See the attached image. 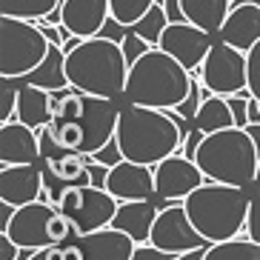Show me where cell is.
I'll return each mask as SVG.
<instances>
[{
  "instance_id": "cell-1",
  "label": "cell",
  "mask_w": 260,
  "mask_h": 260,
  "mask_svg": "<svg viewBox=\"0 0 260 260\" xmlns=\"http://www.w3.org/2000/svg\"><path fill=\"white\" fill-rule=\"evenodd\" d=\"M183 123L166 109H152V106H129L120 109V120H117L115 140L126 160L146 163V166H157L166 160L169 154L180 152L183 146Z\"/></svg>"
},
{
  "instance_id": "cell-2",
  "label": "cell",
  "mask_w": 260,
  "mask_h": 260,
  "mask_svg": "<svg viewBox=\"0 0 260 260\" xmlns=\"http://www.w3.org/2000/svg\"><path fill=\"white\" fill-rule=\"evenodd\" d=\"M66 77L77 92L94 98H123L129 80V60L123 43L106 35L83 38L66 52Z\"/></svg>"
},
{
  "instance_id": "cell-3",
  "label": "cell",
  "mask_w": 260,
  "mask_h": 260,
  "mask_svg": "<svg viewBox=\"0 0 260 260\" xmlns=\"http://www.w3.org/2000/svg\"><path fill=\"white\" fill-rule=\"evenodd\" d=\"M191 75L183 63L163 52L160 46H152L143 57L129 66V80H126V103L152 109H166L175 112L186 100L191 89Z\"/></svg>"
},
{
  "instance_id": "cell-4",
  "label": "cell",
  "mask_w": 260,
  "mask_h": 260,
  "mask_svg": "<svg viewBox=\"0 0 260 260\" xmlns=\"http://www.w3.org/2000/svg\"><path fill=\"white\" fill-rule=\"evenodd\" d=\"M191 223L209 243H220L240 237L249 220V206H252V191L243 186L214 183L206 180L203 186L191 191L183 200Z\"/></svg>"
},
{
  "instance_id": "cell-5",
  "label": "cell",
  "mask_w": 260,
  "mask_h": 260,
  "mask_svg": "<svg viewBox=\"0 0 260 260\" xmlns=\"http://www.w3.org/2000/svg\"><path fill=\"white\" fill-rule=\"evenodd\" d=\"M194 160L203 169L206 180L254 189L260 152L254 146L252 135L246 129H240V126H229V129L206 135L198 154H194Z\"/></svg>"
},
{
  "instance_id": "cell-6",
  "label": "cell",
  "mask_w": 260,
  "mask_h": 260,
  "mask_svg": "<svg viewBox=\"0 0 260 260\" xmlns=\"http://www.w3.org/2000/svg\"><path fill=\"white\" fill-rule=\"evenodd\" d=\"M52 40L38 20L0 15V77H29L49 57Z\"/></svg>"
},
{
  "instance_id": "cell-7",
  "label": "cell",
  "mask_w": 260,
  "mask_h": 260,
  "mask_svg": "<svg viewBox=\"0 0 260 260\" xmlns=\"http://www.w3.org/2000/svg\"><path fill=\"white\" fill-rule=\"evenodd\" d=\"M6 235L15 240L20 249H46V246H57V243H69L72 237H77L75 223L46 200H35L26 206L15 209V217L9 223Z\"/></svg>"
},
{
  "instance_id": "cell-8",
  "label": "cell",
  "mask_w": 260,
  "mask_h": 260,
  "mask_svg": "<svg viewBox=\"0 0 260 260\" xmlns=\"http://www.w3.org/2000/svg\"><path fill=\"white\" fill-rule=\"evenodd\" d=\"M54 206L75 223L77 235H86V232L112 226L120 200L100 186H66Z\"/></svg>"
},
{
  "instance_id": "cell-9",
  "label": "cell",
  "mask_w": 260,
  "mask_h": 260,
  "mask_svg": "<svg viewBox=\"0 0 260 260\" xmlns=\"http://www.w3.org/2000/svg\"><path fill=\"white\" fill-rule=\"evenodd\" d=\"M200 80L212 94H240L249 89V63H246V52L237 46L226 43V40H214L209 49L206 60L200 66Z\"/></svg>"
},
{
  "instance_id": "cell-10",
  "label": "cell",
  "mask_w": 260,
  "mask_h": 260,
  "mask_svg": "<svg viewBox=\"0 0 260 260\" xmlns=\"http://www.w3.org/2000/svg\"><path fill=\"white\" fill-rule=\"evenodd\" d=\"M149 243L172 254H183V252H191V249H200V246H212L194 229V223H191L183 203H169L166 209L157 212Z\"/></svg>"
},
{
  "instance_id": "cell-11",
  "label": "cell",
  "mask_w": 260,
  "mask_h": 260,
  "mask_svg": "<svg viewBox=\"0 0 260 260\" xmlns=\"http://www.w3.org/2000/svg\"><path fill=\"white\" fill-rule=\"evenodd\" d=\"M203 183H206V175L198 166V160H191L180 152L169 154L166 160L154 166V191H157V200H163V203H183Z\"/></svg>"
},
{
  "instance_id": "cell-12",
  "label": "cell",
  "mask_w": 260,
  "mask_h": 260,
  "mask_svg": "<svg viewBox=\"0 0 260 260\" xmlns=\"http://www.w3.org/2000/svg\"><path fill=\"white\" fill-rule=\"evenodd\" d=\"M214 40H217V35L200 29V26L189 23V20H172L157 46L163 52H169L172 57H177L194 77H200V66H203Z\"/></svg>"
},
{
  "instance_id": "cell-13",
  "label": "cell",
  "mask_w": 260,
  "mask_h": 260,
  "mask_svg": "<svg viewBox=\"0 0 260 260\" xmlns=\"http://www.w3.org/2000/svg\"><path fill=\"white\" fill-rule=\"evenodd\" d=\"M120 109L123 106H117V100H112V98L86 94V112H83V117H80V123H83V146H80V152L94 154V152H100L109 140H115Z\"/></svg>"
},
{
  "instance_id": "cell-14",
  "label": "cell",
  "mask_w": 260,
  "mask_h": 260,
  "mask_svg": "<svg viewBox=\"0 0 260 260\" xmlns=\"http://www.w3.org/2000/svg\"><path fill=\"white\" fill-rule=\"evenodd\" d=\"M43 189H46V172L38 163H17L0 169V200L12 206H26L40 200Z\"/></svg>"
},
{
  "instance_id": "cell-15",
  "label": "cell",
  "mask_w": 260,
  "mask_h": 260,
  "mask_svg": "<svg viewBox=\"0 0 260 260\" xmlns=\"http://www.w3.org/2000/svg\"><path fill=\"white\" fill-rule=\"evenodd\" d=\"M106 189L117 200H154L157 198V191H154V166L123 157L117 166L109 169Z\"/></svg>"
},
{
  "instance_id": "cell-16",
  "label": "cell",
  "mask_w": 260,
  "mask_h": 260,
  "mask_svg": "<svg viewBox=\"0 0 260 260\" xmlns=\"http://www.w3.org/2000/svg\"><path fill=\"white\" fill-rule=\"evenodd\" d=\"M40 160V132L26 126L23 120L0 123V166Z\"/></svg>"
},
{
  "instance_id": "cell-17",
  "label": "cell",
  "mask_w": 260,
  "mask_h": 260,
  "mask_svg": "<svg viewBox=\"0 0 260 260\" xmlns=\"http://www.w3.org/2000/svg\"><path fill=\"white\" fill-rule=\"evenodd\" d=\"M46 194L52 203L63 194L66 186H92V172H89V154L83 152H63L52 160H46Z\"/></svg>"
},
{
  "instance_id": "cell-18",
  "label": "cell",
  "mask_w": 260,
  "mask_h": 260,
  "mask_svg": "<svg viewBox=\"0 0 260 260\" xmlns=\"http://www.w3.org/2000/svg\"><path fill=\"white\" fill-rule=\"evenodd\" d=\"M112 17L109 0H63L60 20L75 38H98Z\"/></svg>"
},
{
  "instance_id": "cell-19",
  "label": "cell",
  "mask_w": 260,
  "mask_h": 260,
  "mask_svg": "<svg viewBox=\"0 0 260 260\" xmlns=\"http://www.w3.org/2000/svg\"><path fill=\"white\" fill-rule=\"evenodd\" d=\"M75 243L80 246L83 260H132V254L138 249V243L115 226H103V229L77 235Z\"/></svg>"
},
{
  "instance_id": "cell-20",
  "label": "cell",
  "mask_w": 260,
  "mask_h": 260,
  "mask_svg": "<svg viewBox=\"0 0 260 260\" xmlns=\"http://www.w3.org/2000/svg\"><path fill=\"white\" fill-rule=\"evenodd\" d=\"M217 38L237 46L240 52H249L260 40V3L257 0L232 3V12L226 17V23L220 26Z\"/></svg>"
},
{
  "instance_id": "cell-21",
  "label": "cell",
  "mask_w": 260,
  "mask_h": 260,
  "mask_svg": "<svg viewBox=\"0 0 260 260\" xmlns=\"http://www.w3.org/2000/svg\"><path fill=\"white\" fill-rule=\"evenodd\" d=\"M154 220H157V206H154V200H120L112 226L126 232L135 243H149Z\"/></svg>"
},
{
  "instance_id": "cell-22",
  "label": "cell",
  "mask_w": 260,
  "mask_h": 260,
  "mask_svg": "<svg viewBox=\"0 0 260 260\" xmlns=\"http://www.w3.org/2000/svg\"><path fill=\"white\" fill-rule=\"evenodd\" d=\"M54 117L52 92L35 83H20V100H17V120H23L31 129H46Z\"/></svg>"
},
{
  "instance_id": "cell-23",
  "label": "cell",
  "mask_w": 260,
  "mask_h": 260,
  "mask_svg": "<svg viewBox=\"0 0 260 260\" xmlns=\"http://www.w3.org/2000/svg\"><path fill=\"white\" fill-rule=\"evenodd\" d=\"M180 6L189 23L217 35L232 12V0H180Z\"/></svg>"
},
{
  "instance_id": "cell-24",
  "label": "cell",
  "mask_w": 260,
  "mask_h": 260,
  "mask_svg": "<svg viewBox=\"0 0 260 260\" xmlns=\"http://www.w3.org/2000/svg\"><path fill=\"white\" fill-rule=\"evenodd\" d=\"M191 126L200 129L203 135H212V132L237 126L229 98H226V94H206V100L200 103V109H198V115H194V120H191Z\"/></svg>"
},
{
  "instance_id": "cell-25",
  "label": "cell",
  "mask_w": 260,
  "mask_h": 260,
  "mask_svg": "<svg viewBox=\"0 0 260 260\" xmlns=\"http://www.w3.org/2000/svg\"><path fill=\"white\" fill-rule=\"evenodd\" d=\"M17 83H35V86L49 89V92L66 89V86H69V77H66V52H63V46H54L52 43L46 60L40 63L29 77H20Z\"/></svg>"
},
{
  "instance_id": "cell-26",
  "label": "cell",
  "mask_w": 260,
  "mask_h": 260,
  "mask_svg": "<svg viewBox=\"0 0 260 260\" xmlns=\"http://www.w3.org/2000/svg\"><path fill=\"white\" fill-rule=\"evenodd\" d=\"M206 260H260V243H254L249 235L220 240L206 249Z\"/></svg>"
},
{
  "instance_id": "cell-27",
  "label": "cell",
  "mask_w": 260,
  "mask_h": 260,
  "mask_svg": "<svg viewBox=\"0 0 260 260\" xmlns=\"http://www.w3.org/2000/svg\"><path fill=\"white\" fill-rule=\"evenodd\" d=\"M63 0H0V15L23 17V20H43L57 12Z\"/></svg>"
},
{
  "instance_id": "cell-28",
  "label": "cell",
  "mask_w": 260,
  "mask_h": 260,
  "mask_svg": "<svg viewBox=\"0 0 260 260\" xmlns=\"http://www.w3.org/2000/svg\"><path fill=\"white\" fill-rule=\"evenodd\" d=\"M169 23H172V20H169V15H166V9H163V3L157 0V3H154V6L149 9L143 17H140L138 23L132 26V31H135V35H140L143 40H149L152 46H157Z\"/></svg>"
},
{
  "instance_id": "cell-29",
  "label": "cell",
  "mask_w": 260,
  "mask_h": 260,
  "mask_svg": "<svg viewBox=\"0 0 260 260\" xmlns=\"http://www.w3.org/2000/svg\"><path fill=\"white\" fill-rule=\"evenodd\" d=\"M154 3H157V0H109V6H112V20H115L117 26H123V29H132Z\"/></svg>"
},
{
  "instance_id": "cell-30",
  "label": "cell",
  "mask_w": 260,
  "mask_h": 260,
  "mask_svg": "<svg viewBox=\"0 0 260 260\" xmlns=\"http://www.w3.org/2000/svg\"><path fill=\"white\" fill-rule=\"evenodd\" d=\"M49 132L66 152H80V146H83V123L80 120H52Z\"/></svg>"
},
{
  "instance_id": "cell-31",
  "label": "cell",
  "mask_w": 260,
  "mask_h": 260,
  "mask_svg": "<svg viewBox=\"0 0 260 260\" xmlns=\"http://www.w3.org/2000/svg\"><path fill=\"white\" fill-rule=\"evenodd\" d=\"M17 100H20V83L12 77H0V123L17 117Z\"/></svg>"
},
{
  "instance_id": "cell-32",
  "label": "cell",
  "mask_w": 260,
  "mask_h": 260,
  "mask_svg": "<svg viewBox=\"0 0 260 260\" xmlns=\"http://www.w3.org/2000/svg\"><path fill=\"white\" fill-rule=\"evenodd\" d=\"M206 94H212V92H209L206 86H203V80H200V77H194V80H191L189 94H186V100L175 109V115L180 117V120H189V123H191V120H194V115H198L200 103L206 100Z\"/></svg>"
},
{
  "instance_id": "cell-33",
  "label": "cell",
  "mask_w": 260,
  "mask_h": 260,
  "mask_svg": "<svg viewBox=\"0 0 260 260\" xmlns=\"http://www.w3.org/2000/svg\"><path fill=\"white\" fill-rule=\"evenodd\" d=\"M29 260H83V252L77 243H57V246H46L31 252Z\"/></svg>"
},
{
  "instance_id": "cell-34",
  "label": "cell",
  "mask_w": 260,
  "mask_h": 260,
  "mask_svg": "<svg viewBox=\"0 0 260 260\" xmlns=\"http://www.w3.org/2000/svg\"><path fill=\"white\" fill-rule=\"evenodd\" d=\"M120 43H123V52H126V60H129V66L138 60V57H143L149 49H152V43H149V40H143L140 35H135L132 29L120 38Z\"/></svg>"
},
{
  "instance_id": "cell-35",
  "label": "cell",
  "mask_w": 260,
  "mask_h": 260,
  "mask_svg": "<svg viewBox=\"0 0 260 260\" xmlns=\"http://www.w3.org/2000/svg\"><path fill=\"white\" fill-rule=\"evenodd\" d=\"M246 63H249V92L260 100V40L246 52Z\"/></svg>"
},
{
  "instance_id": "cell-36",
  "label": "cell",
  "mask_w": 260,
  "mask_h": 260,
  "mask_svg": "<svg viewBox=\"0 0 260 260\" xmlns=\"http://www.w3.org/2000/svg\"><path fill=\"white\" fill-rule=\"evenodd\" d=\"M246 235L254 243H260V191L252 194V206H249V220H246Z\"/></svg>"
},
{
  "instance_id": "cell-37",
  "label": "cell",
  "mask_w": 260,
  "mask_h": 260,
  "mask_svg": "<svg viewBox=\"0 0 260 260\" xmlns=\"http://www.w3.org/2000/svg\"><path fill=\"white\" fill-rule=\"evenodd\" d=\"M92 160H98V163H103V166H117V163L123 160V152H120V146H117V140H109L100 152H94L92 154Z\"/></svg>"
},
{
  "instance_id": "cell-38",
  "label": "cell",
  "mask_w": 260,
  "mask_h": 260,
  "mask_svg": "<svg viewBox=\"0 0 260 260\" xmlns=\"http://www.w3.org/2000/svg\"><path fill=\"white\" fill-rule=\"evenodd\" d=\"M132 260H175V254L163 252V249H157V246H152V243H138Z\"/></svg>"
},
{
  "instance_id": "cell-39",
  "label": "cell",
  "mask_w": 260,
  "mask_h": 260,
  "mask_svg": "<svg viewBox=\"0 0 260 260\" xmlns=\"http://www.w3.org/2000/svg\"><path fill=\"white\" fill-rule=\"evenodd\" d=\"M229 103H232V112H235V123L240 129L249 126V98L243 94H229Z\"/></svg>"
},
{
  "instance_id": "cell-40",
  "label": "cell",
  "mask_w": 260,
  "mask_h": 260,
  "mask_svg": "<svg viewBox=\"0 0 260 260\" xmlns=\"http://www.w3.org/2000/svg\"><path fill=\"white\" fill-rule=\"evenodd\" d=\"M203 138H206V135H203L200 129H194V126H191V129L186 132V138H183L180 154H186V157H191V160H194V154H198V149H200V143H203Z\"/></svg>"
},
{
  "instance_id": "cell-41",
  "label": "cell",
  "mask_w": 260,
  "mask_h": 260,
  "mask_svg": "<svg viewBox=\"0 0 260 260\" xmlns=\"http://www.w3.org/2000/svg\"><path fill=\"white\" fill-rule=\"evenodd\" d=\"M20 252H23V249H20V246H17L6 232H0V260H17V257H20Z\"/></svg>"
},
{
  "instance_id": "cell-42",
  "label": "cell",
  "mask_w": 260,
  "mask_h": 260,
  "mask_svg": "<svg viewBox=\"0 0 260 260\" xmlns=\"http://www.w3.org/2000/svg\"><path fill=\"white\" fill-rule=\"evenodd\" d=\"M160 3H163V9H166L169 20H186L183 6H180V0H160Z\"/></svg>"
},
{
  "instance_id": "cell-43",
  "label": "cell",
  "mask_w": 260,
  "mask_h": 260,
  "mask_svg": "<svg viewBox=\"0 0 260 260\" xmlns=\"http://www.w3.org/2000/svg\"><path fill=\"white\" fill-rule=\"evenodd\" d=\"M15 209L12 203H6V200H0V232L9 229V223H12V217H15Z\"/></svg>"
},
{
  "instance_id": "cell-44",
  "label": "cell",
  "mask_w": 260,
  "mask_h": 260,
  "mask_svg": "<svg viewBox=\"0 0 260 260\" xmlns=\"http://www.w3.org/2000/svg\"><path fill=\"white\" fill-rule=\"evenodd\" d=\"M206 249L209 246H200V249H191V252L175 254V260H206Z\"/></svg>"
},
{
  "instance_id": "cell-45",
  "label": "cell",
  "mask_w": 260,
  "mask_h": 260,
  "mask_svg": "<svg viewBox=\"0 0 260 260\" xmlns=\"http://www.w3.org/2000/svg\"><path fill=\"white\" fill-rule=\"evenodd\" d=\"M246 132L252 135L254 146H257V152H260V123H249V126H246Z\"/></svg>"
},
{
  "instance_id": "cell-46",
  "label": "cell",
  "mask_w": 260,
  "mask_h": 260,
  "mask_svg": "<svg viewBox=\"0 0 260 260\" xmlns=\"http://www.w3.org/2000/svg\"><path fill=\"white\" fill-rule=\"evenodd\" d=\"M254 191H260V166H257V180H254Z\"/></svg>"
}]
</instances>
